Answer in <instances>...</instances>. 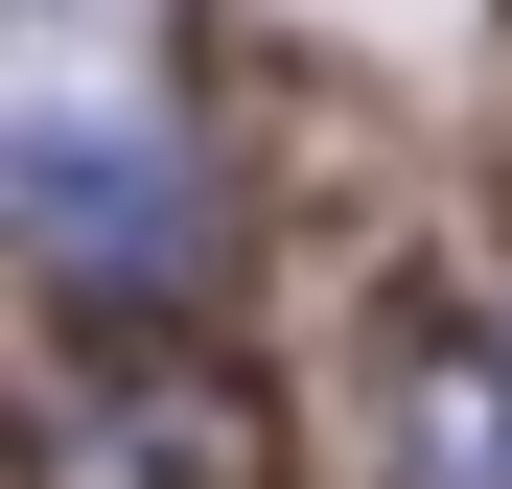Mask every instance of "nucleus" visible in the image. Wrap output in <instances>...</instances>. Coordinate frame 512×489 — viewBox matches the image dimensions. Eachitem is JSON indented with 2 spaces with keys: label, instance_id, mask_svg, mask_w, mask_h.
Returning <instances> with one entry per match:
<instances>
[{
  "label": "nucleus",
  "instance_id": "f03ea898",
  "mask_svg": "<svg viewBox=\"0 0 512 489\" xmlns=\"http://www.w3.org/2000/svg\"><path fill=\"white\" fill-rule=\"evenodd\" d=\"M396 443H419V489H512V373L489 350H419V420Z\"/></svg>",
  "mask_w": 512,
  "mask_h": 489
},
{
  "label": "nucleus",
  "instance_id": "f257e3e1",
  "mask_svg": "<svg viewBox=\"0 0 512 489\" xmlns=\"http://www.w3.org/2000/svg\"><path fill=\"white\" fill-rule=\"evenodd\" d=\"M0 187L70 280H140L187 257L210 163H187V70L140 47V0H24V47H0Z\"/></svg>",
  "mask_w": 512,
  "mask_h": 489
}]
</instances>
